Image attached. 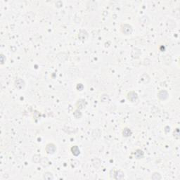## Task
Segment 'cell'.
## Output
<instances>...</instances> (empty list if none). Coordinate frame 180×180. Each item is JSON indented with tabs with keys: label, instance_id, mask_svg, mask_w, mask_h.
<instances>
[{
	"label": "cell",
	"instance_id": "obj_1",
	"mask_svg": "<svg viewBox=\"0 0 180 180\" xmlns=\"http://www.w3.org/2000/svg\"><path fill=\"white\" fill-rule=\"evenodd\" d=\"M121 31L122 33L124 34H131L132 31H133V29H132V27L131 25H129L128 24H124V25H121Z\"/></svg>",
	"mask_w": 180,
	"mask_h": 180
},
{
	"label": "cell",
	"instance_id": "obj_2",
	"mask_svg": "<svg viewBox=\"0 0 180 180\" xmlns=\"http://www.w3.org/2000/svg\"><path fill=\"white\" fill-rule=\"evenodd\" d=\"M45 150L48 154H54L56 151V146L54 144L49 143L46 145Z\"/></svg>",
	"mask_w": 180,
	"mask_h": 180
},
{
	"label": "cell",
	"instance_id": "obj_3",
	"mask_svg": "<svg viewBox=\"0 0 180 180\" xmlns=\"http://www.w3.org/2000/svg\"><path fill=\"white\" fill-rule=\"evenodd\" d=\"M127 97L129 101H130L131 102H135L138 99V95H137V94L136 92L133 91H131L127 94Z\"/></svg>",
	"mask_w": 180,
	"mask_h": 180
},
{
	"label": "cell",
	"instance_id": "obj_4",
	"mask_svg": "<svg viewBox=\"0 0 180 180\" xmlns=\"http://www.w3.org/2000/svg\"><path fill=\"white\" fill-rule=\"evenodd\" d=\"M113 174V177L115 180H120V179H123L124 177V174L121 172V171H118V170H115L112 172Z\"/></svg>",
	"mask_w": 180,
	"mask_h": 180
},
{
	"label": "cell",
	"instance_id": "obj_5",
	"mask_svg": "<svg viewBox=\"0 0 180 180\" xmlns=\"http://www.w3.org/2000/svg\"><path fill=\"white\" fill-rule=\"evenodd\" d=\"M158 98L160 99V100H165L168 98V92L165 91V90H162L160 91L159 93H158Z\"/></svg>",
	"mask_w": 180,
	"mask_h": 180
},
{
	"label": "cell",
	"instance_id": "obj_6",
	"mask_svg": "<svg viewBox=\"0 0 180 180\" xmlns=\"http://www.w3.org/2000/svg\"><path fill=\"white\" fill-rule=\"evenodd\" d=\"M15 86L17 88H18V89H21V88H22L25 86L24 81L21 78L17 79L15 81Z\"/></svg>",
	"mask_w": 180,
	"mask_h": 180
},
{
	"label": "cell",
	"instance_id": "obj_7",
	"mask_svg": "<svg viewBox=\"0 0 180 180\" xmlns=\"http://www.w3.org/2000/svg\"><path fill=\"white\" fill-rule=\"evenodd\" d=\"M123 135L124 137H129L132 135V131L131 129L127 128V127H125L124 128L123 130Z\"/></svg>",
	"mask_w": 180,
	"mask_h": 180
},
{
	"label": "cell",
	"instance_id": "obj_8",
	"mask_svg": "<svg viewBox=\"0 0 180 180\" xmlns=\"http://www.w3.org/2000/svg\"><path fill=\"white\" fill-rule=\"evenodd\" d=\"M135 157L137 159H140L144 157V152L142 151L140 149H137L135 153Z\"/></svg>",
	"mask_w": 180,
	"mask_h": 180
},
{
	"label": "cell",
	"instance_id": "obj_9",
	"mask_svg": "<svg viewBox=\"0 0 180 180\" xmlns=\"http://www.w3.org/2000/svg\"><path fill=\"white\" fill-rule=\"evenodd\" d=\"M71 152H72V153H73L74 156H78L79 154L80 151H79V148L78 146H74L71 148Z\"/></svg>",
	"mask_w": 180,
	"mask_h": 180
},
{
	"label": "cell",
	"instance_id": "obj_10",
	"mask_svg": "<svg viewBox=\"0 0 180 180\" xmlns=\"http://www.w3.org/2000/svg\"><path fill=\"white\" fill-rule=\"evenodd\" d=\"M85 105H86V102H85L84 99H79L77 102V106H78L79 109L83 108L85 106Z\"/></svg>",
	"mask_w": 180,
	"mask_h": 180
},
{
	"label": "cell",
	"instance_id": "obj_11",
	"mask_svg": "<svg viewBox=\"0 0 180 180\" xmlns=\"http://www.w3.org/2000/svg\"><path fill=\"white\" fill-rule=\"evenodd\" d=\"M43 178L45 180H51V179H54V177H53V174H51V172H45L44 175H43Z\"/></svg>",
	"mask_w": 180,
	"mask_h": 180
},
{
	"label": "cell",
	"instance_id": "obj_12",
	"mask_svg": "<svg viewBox=\"0 0 180 180\" xmlns=\"http://www.w3.org/2000/svg\"><path fill=\"white\" fill-rule=\"evenodd\" d=\"M77 90H78V91H82L83 90V88H84V86H83V84H81V83H79V84H77Z\"/></svg>",
	"mask_w": 180,
	"mask_h": 180
}]
</instances>
